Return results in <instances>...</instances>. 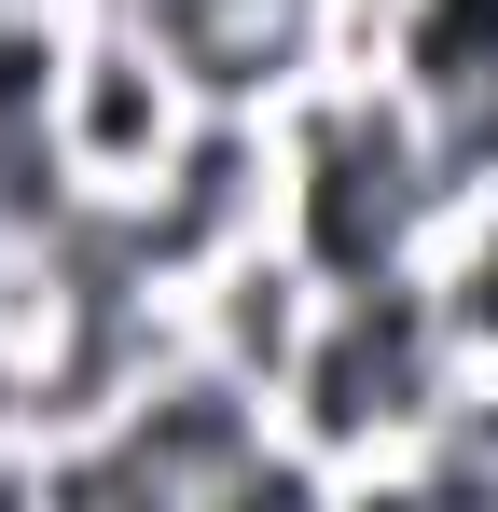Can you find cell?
I'll return each mask as SVG.
<instances>
[{"label": "cell", "instance_id": "1", "mask_svg": "<svg viewBox=\"0 0 498 512\" xmlns=\"http://www.w3.org/2000/svg\"><path fill=\"white\" fill-rule=\"evenodd\" d=\"M471 360L443 333V305H429V263H388V277H332L319 333L291 360V388H277V429L319 457L332 499H388V471H402V443L429 429V402L457 388Z\"/></svg>", "mask_w": 498, "mask_h": 512}, {"label": "cell", "instance_id": "2", "mask_svg": "<svg viewBox=\"0 0 498 512\" xmlns=\"http://www.w3.org/2000/svg\"><path fill=\"white\" fill-rule=\"evenodd\" d=\"M277 153H291V236L332 263V277H388V263H429V236L457 222L443 194V153H429V111H415L388 70L332 56L305 97H277Z\"/></svg>", "mask_w": 498, "mask_h": 512}, {"label": "cell", "instance_id": "3", "mask_svg": "<svg viewBox=\"0 0 498 512\" xmlns=\"http://www.w3.org/2000/svg\"><path fill=\"white\" fill-rule=\"evenodd\" d=\"M194 70L166 56L139 14H111V0H83L70 14V56H56V153H70L97 194H139V180L194 139Z\"/></svg>", "mask_w": 498, "mask_h": 512}, {"label": "cell", "instance_id": "4", "mask_svg": "<svg viewBox=\"0 0 498 512\" xmlns=\"http://www.w3.org/2000/svg\"><path fill=\"white\" fill-rule=\"evenodd\" d=\"M125 208H139V236H153L166 277H194V263L249 250V236H277V208H291L277 111H194V139H180V153H166Z\"/></svg>", "mask_w": 498, "mask_h": 512}, {"label": "cell", "instance_id": "5", "mask_svg": "<svg viewBox=\"0 0 498 512\" xmlns=\"http://www.w3.org/2000/svg\"><path fill=\"white\" fill-rule=\"evenodd\" d=\"M319 305H332V263L305 250L291 222L180 277V319H194V346H208V360H236L249 388H291V360H305V333H319Z\"/></svg>", "mask_w": 498, "mask_h": 512}, {"label": "cell", "instance_id": "6", "mask_svg": "<svg viewBox=\"0 0 498 512\" xmlns=\"http://www.w3.org/2000/svg\"><path fill=\"white\" fill-rule=\"evenodd\" d=\"M388 84L415 111H457V97H498V0H415L388 28Z\"/></svg>", "mask_w": 498, "mask_h": 512}, {"label": "cell", "instance_id": "7", "mask_svg": "<svg viewBox=\"0 0 498 512\" xmlns=\"http://www.w3.org/2000/svg\"><path fill=\"white\" fill-rule=\"evenodd\" d=\"M388 499H498V374H457L429 402V429L388 471Z\"/></svg>", "mask_w": 498, "mask_h": 512}, {"label": "cell", "instance_id": "8", "mask_svg": "<svg viewBox=\"0 0 498 512\" xmlns=\"http://www.w3.org/2000/svg\"><path fill=\"white\" fill-rule=\"evenodd\" d=\"M415 0H332V56H360V70H388V28H402Z\"/></svg>", "mask_w": 498, "mask_h": 512}]
</instances>
